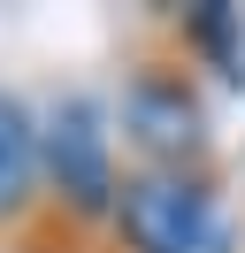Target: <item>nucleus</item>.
Masks as SVG:
<instances>
[{"label":"nucleus","instance_id":"39448f33","mask_svg":"<svg viewBox=\"0 0 245 253\" xmlns=\"http://www.w3.org/2000/svg\"><path fill=\"white\" fill-rule=\"evenodd\" d=\"M176 62H199L222 84H245V8H230V0L184 8L176 16Z\"/></svg>","mask_w":245,"mask_h":253},{"label":"nucleus","instance_id":"f257e3e1","mask_svg":"<svg viewBox=\"0 0 245 253\" xmlns=\"http://www.w3.org/2000/svg\"><path fill=\"white\" fill-rule=\"evenodd\" d=\"M115 130L92 92H61L39 115V200L61 207V222H107L115 215Z\"/></svg>","mask_w":245,"mask_h":253},{"label":"nucleus","instance_id":"7ed1b4c3","mask_svg":"<svg viewBox=\"0 0 245 253\" xmlns=\"http://www.w3.org/2000/svg\"><path fill=\"white\" fill-rule=\"evenodd\" d=\"M122 138L138 146V169H199L207 161V108L184 62H138L122 84Z\"/></svg>","mask_w":245,"mask_h":253},{"label":"nucleus","instance_id":"20e7f679","mask_svg":"<svg viewBox=\"0 0 245 253\" xmlns=\"http://www.w3.org/2000/svg\"><path fill=\"white\" fill-rule=\"evenodd\" d=\"M39 207V108L0 84V230Z\"/></svg>","mask_w":245,"mask_h":253},{"label":"nucleus","instance_id":"f03ea898","mask_svg":"<svg viewBox=\"0 0 245 253\" xmlns=\"http://www.w3.org/2000/svg\"><path fill=\"white\" fill-rule=\"evenodd\" d=\"M107 222H115L122 253H207L214 184H207V169H122Z\"/></svg>","mask_w":245,"mask_h":253}]
</instances>
